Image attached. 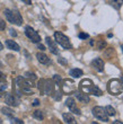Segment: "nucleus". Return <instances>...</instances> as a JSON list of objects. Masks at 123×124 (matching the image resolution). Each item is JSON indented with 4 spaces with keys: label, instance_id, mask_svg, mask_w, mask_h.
Here are the masks:
<instances>
[{
    "label": "nucleus",
    "instance_id": "obj_30",
    "mask_svg": "<svg viewBox=\"0 0 123 124\" xmlns=\"http://www.w3.org/2000/svg\"><path fill=\"white\" fill-rule=\"evenodd\" d=\"M11 123H17V124H23L24 122L22 121V120H19V118H11Z\"/></svg>",
    "mask_w": 123,
    "mask_h": 124
},
{
    "label": "nucleus",
    "instance_id": "obj_28",
    "mask_svg": "<svg viewBox=\"0 0 123 124\" xmlns=\"http://www.w3.org/2000/svg\"><path fill=\"white\" fill-rule=\"evenodd\" d=\"M5 28H6V23H5V20L0 18V31H5Z\"/></svg>",
    "mask_w": 123,
    "mask_h": 124
},
{
    "label": "nucleus",
    "instance_id": "obj_18",
    "mask_svg": "<svg viewBox=\"0 0 123 124\" xmlns=\"http://www.w3.org/2000/svg\"><path fill=\"white\" fill-rule=\"evenodd\" d=\"M62 117H63V121H65L66 123H69V124L76 123V120H74V115L70 114V113H65V114L62 115Z\"/></svg>",
    "mask_w": 123,
    "mask_h": 124
},
{
    "label": "nucleus",
    "instance_id": "obj_32",
    "mask_svg": "<svg viewBox=\"0 0 123 124\" xmlns=\"http://www.w3.org/2000/svg\"><path fill=\"white\" fill-rule=\"evenodd\" d=\"M9 33H10V35L14 36V37H15V36H17V33H16V31L14 30V28H10V30H9Z\"/></svg>",
    "mask_w": 123,
    "mask_h": 124
},
{
    "label": "nucleus",
    "instance_id": "obj_33",
    "mask_svg": "<svg viewBox=\"0 0 123 124\" xmlns=\"http://www.w3.org/2000/svg\"><path fill=\"white\" fill-rule=\"evenodd\" d=\"M58 61L60 62L61 64H63V65H66V64H67V63H68V62L66 61V60H63V59H62V58H58Z\"/></svg>",
    "mask_w": 123,
    "mask_h": 124
},
{
    "label": "nucleus",
    "instance_id": "obj_23",
    "mask_svg": "<svg viewBox=\"0 0 123 124\" xmlns=\"http://www.w3.org/2000/svg\"><path fill=\"white\" fill-rule=\"evenodd\" d=\"M33 116L35 118H37V120H40V121H42L43 118H44V115H43L42 111H35L33 113Z\"/></svg>",
    "mask_w": 123,
    "mask_h": 124
},
{
    "label": "nucleus",
    "instance_id": "obj_25",
    "mask_svg": "<svg viewBox=\"0 0 123 124\" xmlns=\"http://www.w3.org/2000/svg\"><path fill=\"white\" fill-rule=\"evenodd\" d=\"M105 46H106V42H105L104 39H99V41H98V44H97V49L103 50Z\"/></svg>",
    "mask_w": 123,
    "mask_h": 124
},
{
    "label": "nucleus",
    "instance_id": "obj_42",
    "mask_svg": "<svg viewBox=\"0 0 123 124\" xmlns=\"http://www.w3.org/2000/svg\"><path fill=\"white\" fill-rule=\"evenodd\" d=\"M0 123H1V120H0Z\"/></svg>",
    "mask_w": 123,
    "mask_h": 124
},
{
    "label": "nucleus",
    "instance_id": "obj_14",
    "mask_svg": "<svg viewBox=\"0 0 123 124\" xmlns=\"http://www.w3.org/2000/svg\"><path fill=\"white\" fill-rule=\"evenodd\" d=\"M74 97L77 98L80 103H84V104H87V103H89V101H90L89 97H88V95L82 92H76V90H74Z\"/></svg>",
    "mask_w": 123,
    "mask_h": 124
},
{
    "label": "nucleus",
    "instance_id": "obj_11",
    "mask_svg": "<svg viewBox=\"0 0 123 124\" xmlns=\"http://www.w3.org/2000/svg\"><path fill=\"white\" fill-rule=\"evenodd\" d=\"M66 105L69 107V109L72 112V113H74V114L77 115H80V111H79V108L76 106V103H74V99L71 97L67 98V101H66Z\"/></svg>",
    "mask_w": 123,
    "mask_h": 124
},
{
    "label": "nucleus",
    "instance_id": "obj_7",
    "mask_svg": "<svg viewBox=\"0 0 123 124\" xmlns=\"http://www.w3.org/2000/svg\"><path fill=\"white\" fill-rule=\"evenodd\" d=\"M25 34L33 43H40L41 42V36L39 35V33L36 32L34 28H32L31 26L25 27Z\"/></svg>",
    "mask_w": 123,
    "mask_h": 124
},
{
    "label": "nucleus",
    "instance_id": "obj_17",
    "mask_svg": "<svg viewBox=\"0 0 123 124\" xmlns=\"http://www.w3.org/2000/svg\"><path fill=\"white\" fill-rule=\"evenodd\" d=\"M69 75L74 77V78H80L81 76L84 75V72L81 69H71L70 71H69Z\"/></svg>",
    "mask_w": 123,
    "mask_h": 124
},
{
    "label": "nucleus",
    "instance_id": "obj_16",
    "mask_svg": "<svg viewBox=\"0 0 123 124\" xmlns=\"http://www.w3.org/2000/svg\"><path fill=\"white\" fill-rule=\"evenodd\" d=\"M6 46L8 47L9 50H13V51H19L20 50V47H19V45L17 44L15 41H13V39H7L6 41Z\"/></svg>",
    "mask_w": 123,
    "mask_h": 124
},
{
    "label": "nucleus",
    "instance_id": "obj_20",
    "mask_svg": "<svg viewBox=\"0 0 123 124\" xmlns=\"http://www.w3.org/2000/svg\"><path fill=\"white\" fill-rule=\"evenodd\" d=\"M1 112H2V114H5L6 116H9V117H13L14 116V111L9 107H2L1 108Z\"/></svg>",
    "mask_w": 123,
    "mask_h": 124
},
{
    "label": "nucleus",
    "instance_id": "obj_10",
    "mask_svg": "<svg viewBox=\"0 0 123 124\" xmlns=\"http://www.w3.org/2000/svg\"><path fill=\"white\" fill-rule=\"evenodd\" d=\"M5 103L9 106H18L19 105V98L13 94H7L5 97Z\"/></svg>",
    "mask_w": 123,
    "mask_h": 124
},
{
    "label": "nucleus",
    "instance_id": "obj_12",
    "mask_svg": "<svg viewBox=\"0 0 123 124\" xmlns=\"http://www.w3.org/2000/svg\"><path fill=\"white\" fill-rule=\"evenodd\" d=\"M91 67L95 70H97L98 72H103L104 71V61L100 58H97V59L91 61Z\"/></svg>",
    "mask_w": 123,
    "mask_h": 124
},
{
    "label": "nucleus",
    "instance_id": "obj_21",
    "mask_svg": "<svg viewBox=\"0 0 123 124\" xmlns=\"http://www.w3.org/2000/svg\"><path fill=\"white\" fill-rule=\"evenodd\" d=\"M113 54H114V50L112 47H108V49H106L104 51V56L107 58V59H111L113 56Z\"/></svg>",
    "mask_w": 123,
    "mask_h": 124
},
{
    "label": "nucleus",
    "instance_id": "obj_13",
    "mask_svg": "<svg viewBox=\"0 0 123 124\" xmlns=\"http://www.w3.org/2000/svg\"><path fill=\"white\" fill-rule=\"evenodd\" d=\"M45 42H46V45H48V47H49V50L51 51V53H53V54H58L59 51H58V47H57V45H55V42L53 41V39H51V37H46L45 39Z\"/></svg>",
    "mask_w": 123,
    "mask_h": 124
},
{
    "label": "nucleus",
    "instance_id": "obj_38",
    "mask_svg": "<svg viewBox=\"0 0 123 124\" xmlns=\"http://www.w3.org/2000/svg\"><path fill=\"white\" fill-rule=\"evenodd\" d=\"M114 124H122V122H120V121H115V122H113Z\"/></svg>",
    "mask_w": 123,
    "mask_h": 124
},
{
    "label": "nucleus",
    "instance_id": "obj_34",
    "mask_svg": "<svg viewBox=\"0 0 123 124\" xmlns=\"http://www.w3.org/2000/svg\"><path fill=\"white\" fill-rule=\"evenodd\" d=\"M40 105V101L39 99H35V101H33V106H39Z\"/></svg>",
    "mask_w": 123,
    "mask_h": 124
},
{
    "label": "nucleus",
    "instance_id": "obj_36",
    "mask_svg": "<svg viewBox=\"0 0 123 124\" xmlns=\"http://www.w3.org/2000/svg\"><path fill=\"white\" fill-rule=\"evenodd\" d=\"M39 49L41 50V51H44V50H45V46L42 45V44H39Z\"/></svg>",
    "mask_w": 123,
    "mask_h": 124
},
{
    "label": "nucleus",
    "instance_id": "obj_6",
    "mask_svg": "<svg viewBox=\"0 0 123 124\" xmlns=\"http://www.w3.org/2000/svg\"><path fill=\"white\" fill-rule=\"evenodd\" d=\"M93 115L102 122H108V115H107L105 108L100 107V106H95L93 108Z\"/></svg>",
    "mask_w": 123,
    "mask_h": 124
},
{
    "label": "nucleus",
    "instance_id": "obj_19",
    "mask_svg": "<svg viewBox=\"0 0 123 124\" xmlns=\"http://www.w3.org/2000/svg\"><path fill=\"white\" fill-rule=\"evenodd\" d=\"M110 5L112 7H114L115 9H120L123 5V0H110Z\"/></svg>",
    "mask_w": 123,
    "mask_h": 124
},
{
    "label": "nucleus",
    "instance_id": "obj_1",
    "mask_svg": "<svg viewBox=\"0 0 123 124\" xmlns=\"http://www.w3.org/2000/svg\"><path fill=\"white\" fill-rule=\"evenodd\" d=\"M5 16H6L7 20L10 22L11 24L18 25L20 26L23 24V17L19 14L18 10H10V9H6L5 10Z\"/></svg>",
    "mask_w": 123,
    "mask_h": 124
},
{
    "label": "nucleus",
    "instance_id": "obj_5",
    "mask_svg": "<svg viewBox=\"0 0 123 124\" xmlns=\"http://www.w3.org/2000/svg\"><path fill=\"white\" fill-rule=\"evenodd\" d=\"M16 84H17V86L19 87L20 90H22L24 94H26V95H33L34 94L33 90L31 89L33 87V84H31L29 81H26L24 78L18 77V78L16 79Z\"/></svg>",
    "mask_w": 123,
    "mask_h": 124
},
{
    "label": "nucleus",
    "instance_id": "obj_9",
    "mask_svg": "<svg viewBox=\"0 0 123 124\" xmlns=\"http://www.w3.org/2000/svg\"><path fill=\"white\" fill-rule=\"evenodd\" d=\"M76 90V85H74V82L70 79H65L63 81H62V92L65 93L66 95H69L71 94V93H74Z\"/></svg>",
    "mask_w": 123,
    "mask_h": 124
},
{
    "label": "nucleus",
    "instance_id": "obj_26",
    "mask_svg": "<svg viewBox=\"0 0 123 124\" xmlns=\"http://www.w3.org/2000/svg\"><path fill=\"white\" fill-rule=\"evenodd\" d=\"M7 87H8V86H7L6 82H3V81L1 82V80H0V94L5 92V90L7 89Z\"/></svg>",
    "mask_w": 123,
    "mask_h": 124
},
{
    "label": "nucleus",
    "instance_id": "obj_40",
    "mask_svg": "<svg viewBox=\"0 0 123 124\" xmlns=\"http://www.w3.org/2000/svg\"><path fill=\"white\" fill-rule=\"evenodd\" d=\"M120 80H121V81H122V84H123V76H122V78H121Z\"/></svg>",
    "mask_w": 123,
    "mask_h": 124
},
{
    "label": "nucleus",
    "instance_id": "obj_37",
    "mask_svg": "<svg viewBox=\"0 0 123 124\" xmlns=\"http://www.w3.org/2000/svg\"><path fill=\"white\" fill-rule=\"evenodd\" d=\"M5 79V76H3V73L1 71H0V80H3Z\"/></svg>",
    "mask_w": 123,
    "mask_h": 124
},
{
    "label": "nucleus",
    "instance_id": "obj_35",
    "mask_svg": "<svg viewBox=\"0 0 123 124\" xmlns=\"http://www.w3.org/2000/svg\"><path fill=\"white\" fill-rule=\"evenodd\" d=\"M24 3H26V5H32V0H22Z\"/></svg>",
    "mask_w": 123,
    "mask_h": 124
},
{
    "label": "nucleus",
    "instance_id": "obj_3",
    "mask_svg": "<svg viewBox=\"0 0 123 124\" xmlns=\"http://www.w3.org/2000/svg\"><path fill=\"white\" fill-rule=\"evenodd\" d=\"M54 39H55V42L59 43L63 49H66V50L72 49V44H71V42H70V39H69L63 33L55 32L54 33Z\"/></svg>",
    "mask_w": 123,
    "mask_h": 124
},
{
    "label": "nucleus",
    "instance_id": "obj_27",
    "mask_svg": "<svg viewBox=\"0 0 123 124\" xmlns=\"http://www.w3.org/2000/svg\"><path fill=\"white\" fill-rule=\"evenodd\" d=\"M25 77L27 79H32V80H35V79H36V76L34 75V73H32V72H26Z\"/></svg>",
    "mask_w": 123,
    "mask_h": 124
},
{
    "label": "nucleus",
    "instance_id": "obj_8",
    "mask_svg": "<svg viewBox=\"0 0 123 124\" xmlns=\"http://www.w3.org/2000/svg\"><path fill=\"white\" fill-rule=\"evenodd\" d=\"M93 87H94V82L91 81L90 79H84V80H81L80 85H79V88L82 93L85 94H91L93 92Z\"/></svg>",
    "mask_w": 123,
    "mask_h": 124
},
{
    "label": "nucleus",
    "instance_id": "obj_15",
    "mask_svg": "<svg viewBox=\"0 0 123 124\" xmlns=\"http://www.w3.org/2000/svg\"><path fill=\"white\" fill-rule=\"evenodd\" d=\"M36 58H37L40 63H42V64H50V63H51L50 58L46 55V54H44V53H37V54H36Z\"/></svg>",
    "mask_w": 123,
    "mask_h": 124
},
{
    "label": "nucleus",
    "instance_id": "obj_29",
    "mask_svg": "<svg viewBox=\"0 0 123 124\" xmlns=\"http://www.w3.org/2000/svg\"><path fill=\"white\" fill-rule=\"evenodd\" d=\"M88 37H89V35L86 34V33H80V34H79V39H88Z\"/></svg>",
    "mask_w": 123,
    "mask_h": 124
},
{
    "label": "nucleus",
    "instance_id": "obj_24",
    "mask_svg": "<svg viewBox=\"0 0 123 124\" xmlns=\"http://www.w3.org/2000/svg\"><path fill=\"white\" fill-rule=\"evenodd\" d=\"M91 94H93V95H96V96H102V95H103V92H102V90H100V89L98 88L97 86H95V85H94Z\"/></svg>",
    "mask_w": 123,
    "mask_h": 124
},
{
    "label": "nucleus",
    "instance_id": "obj_31",
    "mask_svg": "<svg viewBox=\"0 0 123 124\" xmlns=\"http://www.w3.org/2000/svg\"><path fill=\"white\" fill-rule=\"evenodd\" d=\"M53 79L57 81V84H58V85H59V82L61 81V77H60V76H58V75H55L54 77H53Z\"/></svg>",
    "mask_w": 123,
    "mask_h": 124
},
{
    "label": "nucleus",
    "instance_id": "obj_2",
    "mask_svg": "<svg viewBox=\"0 0 123 124\" xmlns=\"http://www.w3.org/2000/svg\"><path fill=\"white\" fill-rule=\"evenodd\" d=\"M39 89L43 95H51L54 90V84L50 79H41L39 81Z\"/></svg>",
    "mask_w": 123,
    "mask_h": 124
},
{
    "label": "nucleus",
    "instance_id": "obj_41",
    "mask_svg": "<svg viewBox=\"0 0 123 124\" xmlns=\"http://www.w3.org/2000/svg\"><path fill=\"white\" fill-rule=\"evenodd\" d=\"M121 49H122V52H123V44H122V45H121Z\"/></svg>",
    "mask_w": 123,
    "mask_h": 124
},
{
    "label": "nucleus",
    "instance_id": "obj_22",
    "mask_svg": "<svg viewBox=\"0 0 123 124\" xmlns=\"http://www.w3.org/2000/svg\"><path fill=\"white\" fill-rule=\"evenodd\" d=\"M105 111H106V113H107L108 116H113V115H115V109H114L111 105H107L106 107H105Z\"/></svg>",
    "mask_w": 123,
    "mask_h": 124
},
{
    "label": "nucleus",
    "instance_id": "obj_4",
    "mask_svg": "<svg viewBox=\"0 0 123 124\" xmlns=\"http://www.w3.org/2000/svg\"><path fill=\"white\" fill-rule=\"evenodd\" d=\"M107 89L112 95H119L123 92V84L120 79H113L108 82Z\"/></svg>",
    "mask_w": 123,
    "mask_h": 124
},
{
    "label": "nucleus",
    "instance_id": "obj_39",
    "mask_svg": "<svg viewBox=\"0 0 123 124\" xmlns=\"http://www.w3.org/2000/svg\"><path fill=\"white\" fill-rule=\"evenodd\" d=\"M2 49H3V45H2V43L0 42V51H1V50H2Z\"/></svg>",
    "mask_w": 123,
    "mask_h": 124
}]
</instances>
